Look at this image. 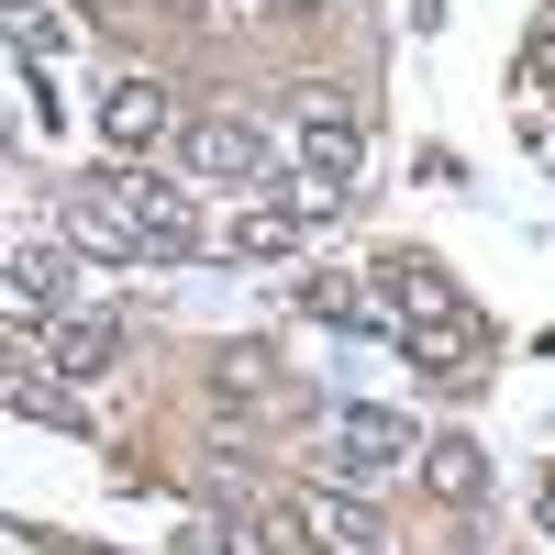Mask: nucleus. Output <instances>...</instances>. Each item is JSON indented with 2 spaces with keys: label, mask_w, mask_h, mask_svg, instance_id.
I'll use <instances>...</instances> for the list:
<instances>
[{
  "label": "nucleus",
  "mask_w": 555,
  "mask_h": 555,
  "mask_svg": "<svg viewBox=\"0 0 555 555\" xmlns=\"http://www.w3.org/2000/svg\"><path fill=\"white\" fill-rule=\"evenodd\" d=\"M378 311H389L400 356H423L434 378H455V366L489 356V322L455 300V278H444L434 256H378Z\"/></svg>",
  "instance_id": "f257e3e1"
},
{
  "label": "nucleus",
  "mask_w": 555,
  "mask_h": 555,
  "mask_svg": "<svg viewBox=\"0 0 555 555\" xmlns=\"http://www.w3.org/2000/svg\"><path fill=\"white\" fill-rule=\"evenodd\" d=\"M423 444H434V434H411L400 411H322V434H311L322 478H345V489H378V478H400V467H423Z\"/></svg>",
  "instance_id": "f03ea898"
},
{
  "label": "nucleus",
  "mask_w": 555,
  "mask_h": 555,
  "mask_svg": "<svg viewBox=\"0 0 555 555\" xmlns=\"http://www.w3.org/2000/svg\"><path fill=\"white\" fill-rule=\"evenodd\" d=\"M289 190L334 222L345 201H356V112L334 101V89H300V178Z\"/></svg>",
  "instance_id": "7ed1b4c3"
},
{
  "label": "nucleus",
  "mask_w": 555,
  "mask_h": 555,
  "mask_svg": "<svg viewBox=\"0 0 555 555\" xmlns=\"http://www.w3.org/2000/svg\"><path fill=\"white\" fill-rule=\"evenodd\" d=\"M178 178H190V190L245 201V190H267V133H256V122H234V112L178 122Z\"/></svg>",
  "instance_id": "20e7f679"
},
{
  "label": "nucleus",
  "mask_w": 555,
  "mask_h": 555,
  "mask_svg": "<svg viewBox=\"0 0 555 555\" xmlns=\"http://www.w3.org/2000/svg\"><path fill=\"white\" fill-rule=\"evenodd\" d=\"M112 201L145 222V245H156V267H190L201 245H211V222H201V201H190V178H156V167H112Z\"/></svg>",
  "instance_id": "39448f33"
},
{
  "label": "nucleus",
  "mask_w": 555,
  "mask_h": 555,
  "mask_svg": "<svg viewBox=\"0 0 555 555\" xmlns=\"http://www.w3.org/2000/svg\"><path fill=\"white\" fill-rule=\"evenodd\" d=\"M56 234H67L78 256H101V267H156L145 222H133V211L112 201V178H101V190H67V201H56Z\"/></svg>",
  "instance_id": "423d86ee"
},
{
  "label": "nucleus",
  "mask_w": 555,
  "mask_h": 555,
  "mask_svg": "<svg viewBox=\"0 0 555 555\" xmlns=\"http://www.w3.org/2000/svg\"><path fill=\"white\" fill-rule=\"evenodd\" d=\"M311 222H322V211H311L300 190H289V201L245 190L234 211H222V256H300V245H311Z\"/></svg>",
  "instance_id": "0eeeda50"
},
{
  "label": "nucleus",
  "mask_w": 555,
  "mask_h": 555,
  "mask_svg": "<svg viewBox=\"0 0 555 555\" xmlns=\"http://www.w3.org/2000/svg\"><path fill=\"white\" fill-rule=\"evenodd\" d=\"M67 256H78L67 234H56V245H44V234H23V245H12V322H23V334L67 311V289H78V267H67Z\"/></svg>",
  "instance_id": "6e6552de"
},
{
  "label": "nucleus",
  "mask_w": 555,
  "mask_h": 555,
  "mask_svg": "<svg viewBox=\"0 0 555 555\" xmlns=\"http://www.w3.org/2000/svg\"><path fill=\"white\" fill-rule=\"evenodd\" d=\"M112 366H122V322H101V311L44 322V378H112Z\"/></svg>",
  "instance_id": "1a4fd4ad"
},
{
  "label": "nucleus",
  "mask_w": 555,
  "mask_h": 555,
  "mask_svg": "<svg viewBox=\"0 0 555 555\" xmlns=\"http://www.w3.org/2000/svg\"><path fill=\"white\" fill-rule=\"evenodd\" d=\"M156 133H167V78H145V67L112 78V89H101V145H112V156H145Z\"/></svg>",
  "instance_id": "9d476101"
},
{
  "label": "nucleus",
  "mask_w": 555,
  "mask_h": 555,
  "mask_svg": "<svg viewBox=\"0 0 555 555\" xmlns=\"http://www.w3.org/2000/svg\"><path fill=\"white\" fill-rule=\"evenodd\" d=\"M423 489L444 500V512H478V500H489V455H478L467 434H434V444H423Z\"/></svg>",
  "instance_id": "9b49d317"
},
{
  "label": "nucleus",
  "mask_w": 555,
  "mask_h": 555,
  "mask_svg": "<svg viewBox=\"0 0 555 555\" xmlns=\"http://www.w3.org/2000/svg\"><path fill=\"white\" fill-rule=\"evenodd\" d=\"M211 389L222 400H267V345H222L211 356Z\"/></svg>",
  "instance_id": "f8f14e48"
},
{
  "label": "nucleus",
  "mask_w": 555,
  "mask_h": 555,
  "mask_svg": "<svg viewBox=\"0 0 555 555\" xmlns=\"http://www.w3.org/2000/svg\"><path fill=\"white\" fill-rule=\"evenodd\" d=\"M12 56H23V67H56V56H67V23H56V12H12Z\"/></svg>",
  "instance_id": "ddd939ff"
},
{
  "label": "nucleus",
  "mask_w": 555,
  "mask_h": 555,
  "mask_svg": "<svg viewBox=\"0 0 555 555\" xmlns=\"http://www.w3.org/2000/svg\"><path fill=\"white\" fill-rule=\"evenodd\" d=\"M256 12H322V0H256Z\"/></svg>",
  "instance_id": "4468645a"
},
{
  "label": "nucleus",
  "mask_w": 555,
  "mask_h": 555,
  "mask_svg": "<svg viewBox=\"0 0 555 555\" xmlns=\"http://www.w3.org/2000/svg\"><path fill=\"white\" fill-rule=\"evenodd\" d=\"M544 533H555V467H544Z\"/></svg>",
  "instance_id": "2eb2a0df"
},
{
  "label": "nucleus",
  "mask_w": 555,
  "mask_h": 555,
  "mask_svg": "<svg viewBox=\"0 0 555 555\" xmlns=\"http://www.w3.org/2000/svg\"><path fill=\"white\" fill-rule=\"evenodd\" d=\"M12 12H34V0H12Z\"/></svg>",
  "instance_id": "dca6fc26"
}]
</instances>
